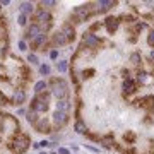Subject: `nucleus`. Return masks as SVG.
<instances>
[{
    "mask_svg": "<svg viewBox=\"0 0 154 154\" xmlns=\"http://www.w3.org/2000/svg\"><path fill=\"white\" fill-rule=\"evenodd\" d=\"M51 86H53V94H55L56 98L63 99L67 96V82L65 81H62V79H53Z\"/></svg>",
    "mask_w": 154,
    "mask_h": 154,
    "instance_id": "1",
    "label": "nucleus"
},
{
    "mask_svg": "<svg viewBox=\"0 0 154 154\" xmlns=\"http://www.w3.org/2000/svg\"><path fill=\"white\" fill-rule=\"evenodd\" d=\"M89 15H91V7L89 5H79V7L74 9V17L77 19V22H84Z\"/></svg>",
    "mask_w": 154,
    "mask_h": 154,
    "instance_id": "2",
    "label": "nucleus"
},
{
    "mask_svg": "<svg viewBox=\"0 0 154 154\" xmlns=\"http://www.w3.org/2000/svg\"><path fill=\"white\" fill-rule=\"evenodd\" d=\"M31 108H33V111H46V108H48V103H46V94L45 96H36L33 98L31 101Z\"/></svg>",
    "mask_w": 154,
    "mask_h": 154,
    "instance_id": "3",
    "label": "nucleus"
},
{
    "mask_svg": "<svg viewBox=\"0 0 154 154\" xmlns=\"http://www.w3.org/2000/svg\"><path fill=\"white\" fill-rule=\"evenodd\" d=\"M99 45V38L94 33H84L82 34V46H86V48H96Z\"/></svg>",
    "mask_w": 154,
    "mask_h": 154,
    "instance_id": "4",
    "label": "nucleus"
},
{
    "mask_svg": "<svg viewBox=\"0 0 154 154\" xmlns=\"http://www.w3.org/2000/svg\"><path fill=\"white\" fill-rule=\"evenodd\" d=\"M28 144H29L28 137H24V135H17L15 140H14V144H12V149H14L17 154H21L24 149H28Z\"/></svg>",
    "mask_w": 154,
    "mask_h": 154,
    "instance_id": "5",
    "label": "nucleus"
},
{
    "mask_svg": "<svg viewBox=\"0 0 154 154\" xmlns=\"http://www.w3.org/2000/svg\"><path fill=\"white\" fill-rule=\"evenodd\" d=\"M34 21H36V24L40 26V24H50L51 22V15H50V12H46L45 9H38L36 10V15H34Z\"/></svg>",
    "mask_w": 154,
    "mask_h": 154,
    "instance_id": "6",
    "label": "nucleus"
},
{
    "mask_svg": "<svg viewBox=\"0 0 154 154\" xmlns=\"http://www.w3.org/2000/svg\"><path fill=\"white\" fill-rule=\"evenodd\" d=\"M67 120H69V115L65 111H58V110H56V111L53 113V123H55L56 127H63L67 123Z\"/></svg>",
    "mask_w": 154,
    "mask_h": 154,
    "instance_id": "7",
    "label": "nucleus"
},
{
    "mask_svg": "<svg viewBox=\"0 0 154 154\" xmlns=\"http://www.w3.org/2000/svg\"><path fill=\"white\" fill-rule=\"evenodd\" d=\"M122 89H123V92H125V94H132V92H135V91H137L135 81H133L132 77L125 79V81H123V84H122Z\"/></svg>",
    "mask_w": 154,
    "mask_h": 154,
    "instance_id": "8",
    "label": "nucleus"
},
{
    "mask_svg": "<svg viewBox=\"0 0 154 154\" xmlns=\"http://www.w3.org/2000/svg\"><path fill=\"white\" fill-rule=\"evenodd\" d=\"M96 9H94V12H105V10H110L111 7H115V2H105V0H99L94 4Z\"/></svg>",
    "mask_w": 154,
    "mask_h": 154,
    "instance_id": "9",
    "label": "nucleus"
},
{
    "mask_svg": "<svg viewBox=\"0 0 154 154\" xmlns=\"http://www.w3.org/2000/svg\"><path fill=\"white\" fill-rule=\"evenodd\" d=\"M41 26H38V24H31L28 28V38H31V40H36L38 36H41Z\"/></svg>",
    "mask_w": 154,
    "mask_h": 154,
    "instance_id": "10",
    "label": "nucleus"
},
{
    "mask_svg": "<svg viewBox=\"0 0 154 154\" xmlns=\"http://www.w3.org/2000/svg\"><path fill=\"white\" fill-rule=\"evenodd\" d=\"M24 99H26V92L22 89H15L14 96H12V103L14 105H21V103H24Z\"/></svg>",
    "mask_w": 154,
    "mask_h": 154,
    "instance_id": "11",
    "label": "nucleus"
},
{
    "mask_svg": "<svg viewBox=\"0 0 154 154\" xmlns=\"http://www.w3.org/2000/svg\"><path fill=\"white\" fill-rule=\"evenodd\" d=\"M62 33H63V36L67 38V41H72V40H74V36H76V31H74V28H72L70 24H65V26H63Z\"/></svg>",
    "mask_w": 154,
    "mask_h": 154,
    "instance_id": "12",
    "label": "nucleus"
},
{
    "mask_svg": "<svg viewBox=\"0 0 154 154\" xmlns=\"http://www.w3.org/2000/svg\"><path fill=\"white\" fill-rule=\"evenodd\" d=\"M53 43H55V45H58V46H63V45H67V38H65V36H63V33L62 31H56L55 34H53Z\"/></svg>",
    "mask_w": 154,
    "mask_h": 154,
    "instance_id": "13",
    "label": "nucleus"
},
{
    "mask_svg": "<svg viewBox=\"0 0 154 154\" xmlns=\"http://www.w3.org/2000/svg\"><path fill=\"white\" fill-rule=\"evenodd\" d=\"M34 125H36V130H38V132H51L46 120H40V122H36Z\"/></svg>",
    "mask_w": 154,
    "mask_h": 154,
    "instance_id": "14",
    "label": "nucleus"
},
{
    "mask_svg": "<svg viewBox=\"0 0 154 154\" xmlns=\"http://www.w3.org/2000/svg\"><path fill=\"white\" fill-rule=\"evenodd\" d=\"M69 108H70V103L69 101H67V99H58V101H56V110H58V111H69Z\"/></svg>",
    "mask_w": 154,
    "mask_h": 154,
    "instance_id": "15",
    "label": "nucleus"
},
{
    "mask_svg": "<svg viewBox=\"0 0 154 154\" xmlns=\"http://www.w3.org/2000/svg\"><path fill=\"white\" fill-rule=\"evenodd\" d=\"M19 10H21V14H31L33 12V4H29V2H22L21 5H19Z\"/></svg>",
    "mask_w": 154,
    "mask_h": 154,
    "instance_id": "16",
    "label": "nucleus"
},
{
    "mask_svg": "<svg viewBox=\"0 0 154 154\" xmlns=\"http://www.w3.org/2000/svg\"><path fill=\"white\" fill-rule=\"evenodd\" d=\"M45 43H46V34H41V36H38L36 40H33V45H34L36 48H41Z\"/></svg>",
    "mask_w": 154,
    "mask_h": 154,
    "instance_id": "17",
    "label": "nucleus"
},
{
    "mask_svg": "<svg viewBox=\"0 0 154 154\" xmlns=\"http://www.w3.org/2000/svg\"><path fill=\"white\" fill-rule=\"evenodd\" d=\"M74 130H76L77 133H86V125L79 120V122H76V125H74Z\"/></svg>",
    "mask_w": 154,
    "mask_h": 154,
    "instance_id": "18",
    "label": "nucleus"
},
{
    "mask_svg": "<svg viewBox=\"0 0 154 154\" xmlns=\"http://www.w3.org/2000/svg\"><path fill=\"white\" fill-rule=\"evenodd\" d=\"M45 89H46V82H45V81L36 82V86H34V91L36 92H41V91H45Z\"/></svg>",
    "mask_w": 154,
    "mask_h": 154,
    "instance_id": "19",
    "label": "nucleus"
},
{
    "mask_svg": "<svg viewBox=\"0 0 154 154\" xmlns=\"http://www.w3.org/2000/svg\"><path fill=\"white\" fill-rule=\"evenodd\" d=\"M67 67H69V63L65 62V60H62L60 63H56V69H58V72H65V70H67Z\"/></svg>",
    "mask_w": 154,
    "mask_h": 154,
    "instance_id": "20",
    "label": "nucleus"
},
{
    "mask_svg": "<svg viewBox=\"0 0 154 154\" xmlns=\"http://www.w3.org/2000/svg\"><path fill=\"white\" fill-rule=\"evenodd\" d=\"M26 22H28V15L21 14L17 17V24H19V26H26Z\"/></svg>",
    "mask_w": 154,
    "mask_h": 154,
    "instance_id": "21",
    "label": "nucleus"
},
{
    "mask_svg": "<svg viewBox=\"0 0 154 154\" xmlns=\"http://www.w3.org/2000/svg\"><path fill=\"white\" fill-rule=\"evenodd\" d=\"M147 43H149V46L154 48V31H149V34H147Z\"/></svg>",
    "mask_w": 154,
    "mask_h": 154,
    "instance_id": "22",
    "label": "nucleus"
},
{
    "mask_svg": "<svg viewBox=\"0 0 154 154\" xmlns=\"http://www.w3.org/2000/svg\"><path fill=\"white\" fill-rule=\"evenodd\" d=\"M50 70H51V69H50V65H41V67H40V72H41L43 76H48Z\"/></svg>",
    "mask_w": 154,
    "mask_h": 154,
    "instance_id": "23",
    "label": "nucleus"
},
{
    "mask_svg": "<svg viewBox=\"0 0 154 154\" xmlns=\"http://www.w3.org/2000/svg\"><path fill=\"white\" fill-rule=\"evenodd\" d=\"M28 120L29 122H33V123H36V111H29L28 113Z\"/></svg>",
    "mask_w": 154,
    "mask_h": 154,
    "instance_id": "24",
    "label": "nucleus"
},
{
    "mask_svg": "<svg viewBox=\"0 0 154 154\" xmlns=\"http://www.w3.org/2000/svg\"><path fill=\"white\" fill-rule=\"evenodd\" d=\"M43 7H53V5H56V2H53V0H46V2H41Z\"/></svg>",
    "mask_w": 154,
    "mask_h": 154,
    "instance_id": "25",
    "label": "nucleus"
},
{
    "mask_svg": "<svg viewBox=\"0 0 154 154\" xmlns=\"http://www.w3.org/2000/svg\"><path fill=\"white\" fill-rule=\"evenodd\" d=\"M28 60H29L31 63H38V56L33 55V53H29V55H28Z\"/></svg>",
    "mask_w": 154,
    "mask_h": 154,
    "instance_id": "26",
    "label": "nucleus"
},
{
    "mask_svg": "<svg viewBox=\"0 0 154 154\" xmlns=\"http://www.w3.org/2000/svg\"><path fill=\"white\" fill-rule=\"evenodd\" d=\"M19 50H21V51H24V50H28V45H26L24 41H19Z\"/></svg>",
    "mask_w": 154,
    "mask_h": 154,
    "instance_id": "27",
    "label": "nucleus"
},
{
    "mask_svg": "<svg viewBox=\"0 0 154 154\" xmlns=\"http://www.w3.org/2000/svg\"><path fill=\"white\" fill-rule=\"evenodd\" d=\"M56 56H58V51H56V50H53V51L50 53V58H53V60H55Z\"/></svg>",
    "mask_w": 154,
    "mask_h": 154,
    "instance_id": "28",
    "label": "nucleus"
},
{
    "mask_svg": "<svg viewBox=\"0 0 154 154\" xmlns=\"http://www.w3.org/2000/svg\"><path fill=\"white\" fill-rule=\"evenodd\" d=\"M58 154H69V151L63 149V147H60V149H58Z\"/></svg>",
    "mask_w": 154,
    "mask_h": 154,
    "instance_id": "29",
    "label": "nucleus"
},
{
    "mask_svg": "<svg viewBox=\"0 0 154 154\" xmlns=\"http://www.w3.org/2000/svg\"><path fill=\"white\" fill-rule=\"evenodd\" d=\"M40 146L46 147V146H50V142H48V140H41V142H40Z\"/></svg>",
    "mask_w": 154,
    "mask_h": 154,
    "instance_id": "30",
    "label": "nucleus"
},
{
    "mask_svg": "<svg viewBox=\"0 0 154 154\" xmlns=\"http://www.w3.org/2000/svg\"><path fill=\"white\" fill-rule=\"evenodd\" d=\"M0 105H5V98H4L2 94H0Z\"/></svg>",
    "mask_w": 154,
    "mask_h": 154,
    "instance_id": "31",
    "label": "nucleus"
},
{
    "mask_svg": "<svg viewBox=\"0 0 154 154\" xmlns=\"http://www.w3.org/2000/svg\"><path fill=\"white\" fill-rule=\"evenodd\" d=\"M40 154H46V153H40Z\"/></svg>",
    "mask_w": 154,
    "mask_h": 154,
    "instance_id": "32",
    "label": "nucleus"
},
{
    "mask_svg": "<svg viewBox=\"0 0 154 154\" xmlns=\"http://www.w3.org/2000/svg\"><path fill=\"white\" fill-rule=\"evenodd\" d=\"M53 154H55V153H53Z\"/></svg>",
    "mask_w": 154,
    "mask_h": 154,
    "instance_id": "33",
    "label": "nucleus"
}]
</instances>
